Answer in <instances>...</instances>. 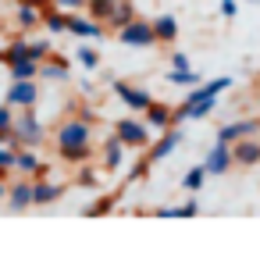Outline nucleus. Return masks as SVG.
<instances>
[{
    "mask_svg": "<svg viewBox=\"0 0 260 253\" xmlns=\"http://www.w3.org/2000/svg\"><path fill=\"white\" fill-rule=\"evenodd\" d=\"M228 150H232V168H253V164H260V139L256 136L235 139V143H228Z\"/></svg>",
    "mask_w": 260,
    "mask_h": 253,
    "instance_id": "nucleus-9",
    "label": "nucleus"
},
{
    "mask_svg": "<svg viewBox=\"0 0 260 253\" xmlns=\"http://www.w3.org/2000/svg\"><path fill=\"white\" fill-rule=\"evenodd\" d=\"M4 104H11L15 111L36 107L40 104V79H11V86L4 93Z\"/></svg>",
    "mask_w": 260,
    "mask_h": 253,
    "instance_id": "nucleus-5",
    "label": "nucleus"
},
{
    "mask_svg": "<svg viewBox=\"0 0 260 253\" xmlns=\"http://www.w3.org/2000/svg\"><path fill=\"white\" fill-rule=\"evenodd\" d=\"M8 72H11V79H36V75H40V61H32V57H18V61L8 65Z\"/></svg>",
    "mask_w": 260,
    "mask_h": 253,
    "instance_id": "nucleus-22",
    "label": "nucleus"
},
{
    "mask_svg": "<svg viewBox=\"0 0 260 253\" xmlns=\"http://www.w3.org/2000/svg\"><path fill=\"white\" fill-rule=\"evenodd\" d=\"M75 61H79L86 72H100V54H96V47H89L86 40H82V47L75 50Z\"/></svg>",
    "mask_w": 260,
    "mask_h": 253,
    "instance_id": "nucleus-24",
    "label": "nucleus"
},
{
    "mask_svg": "<svg viewBox=\"0 0 260 253\" xmlns=\"http://www.w3.org/2000/svg\"><path fill=\"white\" fill-rule=\"evenodd\" d=\"M114 136L125 143V150H146L150 146V125L139 118H121L114 121Z\"/></svg>",
    "mask_w": 260,
    "mask_h": 253,
    "instance_id": "nucleus-3",
    "label": "nucleus"
},
{
    "mask_svg": "<svg viewBox=\"0 0 260 253\" xmlns=\"http://www.w3.org/2000/svg\"><path fill=\"white\" fill-rule=\"evenodd\" d=\"M79 185H96V175H93L89 168H82V171H79Z\"/></svg>",
    "mask_w": 260,
    "mask_h": 253,
    "instance_id": "nucleus-37",
    "label": "nucleus"
},
{
    "mask_svg": "<svg viewBox=\"0 0 260 253\" xmlns=\"http://www.w3.org/2000/svg\"><path fill=\"white\" fill-rule=\"evenodd\" d=\"M61 196H64V185H61V182H50L47 175L32 178V207H50V203H57Z\"/></svg>",
    "mask_w": 260,
    "mask_h": 253,
    "instance_id": "nucleus-13",
    "label": "nucleus"
},
{
    "mask_svg": "<svg viewBox=\"0 0 260 253\" xmlns=\"http://www.w3.org/2000/svg\"><path fill=\"white\" fill-rule=\"evenodd\" d=\"M132 18H136V4H132V0H114V8H111V15H107L104 25H107L111 33H118V29H121L125 22H132Z\"/></svg>",
    "mask_w": 260,
    "mask_h": 253,
    "instance_id": "nucleus-20",
    "label": "nucleus"
},
{
    "mask_svg": "<svg viewBox=\"0 0 260 253\" xmlns=\"http://www.w3.org/2000/svg\"><path fill=\"white\" fill-rule=\"evenodd\" d=\"M111 8H114V0H86V4H82V11L89 18H96V22H107Z\"/></svg>",
    "mask_w": 260,
    "mask_h": 253,
    "instance_id": "nucleus-25",
    "label": "nucleus"
},
{
    "mask_svg": "<svg viewBox=\"0 0 260 253\" xmlns=\"http://www.w3.org/2000/svg\"><path fill=\"white\" fill-rule=\"evenodd\" d=\"M196 214H200V203H196V200H185V203L178 207V217H196Z\"/></svg>",
    "mask_w": 260,
    "mask_h": 253,
    "instance_id": "nucleus-34",
    "label": "nucleus"
},
{
    "mask_svg": "<svg viewBox=\"0 0 260 253\" xmlns=\"http://www.w3.org/2000/svg\"><path fill=\"white\" fill-rule=\"evenodd\" d=\"M11 132H15L18 146H43V139H47V129H43L36 107H22V111H15Z\"/></svg>",
    "mask_w": 260,
    "mask_h": 253,
    "instance_id": "nucleus-2",
    "label": "nucleus"
},
{
    "mask_svg": "<svg viewBox=\"0 0 260 253\" xmlns=\"http://www.w3.org/2000/svg\"><path fill=\"white\" fill-rule=\"evenodd\" d=\"M221 18H239V0H221Z\"/></svg>",
    "mask_w": 260,
    "mask_h": 253,
    "instance_id": "nucleus-32",
    "label": "nucleus"
},
{
    "mask_svg": "<svg viewBox=\"0 0 260 253\" xmlns=\"http://www.w3.org/2000/svg\"><path fill=\"white\" fill-rule=\"evenodd\" d=\"M15 25L22 33L40 29V4H36V0H18V4H15Z\"/></svg>",
    "mask_w": 260,
    "mask_h": 253,
    "instance_id": "nucleus-17",
    "label": "nucleus"
},
{
    "mask_svg": "<svg viewBox=\"0 0 260 253\" xmlns=\"http://www.w3.org/2000/svg\"><path fill=\"white\" fill-rule=\"evenodd\" d=\"M150 29H153V40L157 43H175L178 40V18L175 15H157L150 22Z\"/></svg>",
    "mask_w": 260,
    "mask_h": 253,
    "instance_id": "nucleus-19",
    "label": "nucleus"
},
{
    "mask_svg": "<svg viewBox=\"0 0 260 253\" xmlns=\"http://www.w3.org/2000/svg\"><path fill=\"white\" fill-rule=\"evenodd\" d=\"M18 57H29V36H25V33L11 36V43L0 50V61H4V65H11V61H18Z\"/></svg>",
    "mask_w": 260,
    "mask_h": 253,
    "instance_id": "nucleus-21",
    "label": "nucleus"
},
{
    "mask_svg": "<svg viewBox=\"0 0 260 253\" xmlns=\"http://www.w3.org/2000/svg\"><path fill=\"white\" fill-rule=\"evenodd\" d=\"M36 79H43V82H72V65H68V57L50 54L47 61H40V75H36Z\"/></svg>",
    "mask_w": 260,
    "mask_h": 253,
    "instance_id": "nucleus-14",
    "label": "nucleus"
},
{
    "mask_svg": "<svg viewBox=\"0 0 260 253\" xmlns=\"http://www.w3.org/2000/svg\"><path fill=\"white\" fill-rule=\"evenodd\" d=\"M111 89H114V97H118L128 111H136V114H143V111L153 104V93H150V89H143V86H132V82L111 79Z\"/></svg>",
    "mask_w": 260,
    "mask_h": 253,
    "instance_id": "nucleus-7",
    "label": "nucleus"
},
{
    "mask_svg": "<svg viewBox=\"0 0 260 253\" xmlns=\"http://www.w3.org/2000/svg\"><path fill=\"white\" fill-rule=\"evenodd\" d=\"M4 200H8V207H11L15 214H22V210H29V207H32V178H29V175H22V178H15V182L8 185V193H4Z\"/></svg>",
    "mask_w": 260,
    "mask_h": 253,
    "instance_id": "nucleus-11",
    "label": "nucleus"
},
{
    "mask_svg": "<svg viewBox=\"0 0 260 253\" xmlns=\"http://www.w3.org/2000/svg\"><path fill=\"white\" fill-rule=\"evenodd\" d=\"M54 8H61V11H82V4L86 0H50Z\"/></svg>",
    "mask_w": 260,
    "mask_h": 253,
    "instance_id": "nucleus-33",
    "label": "nucleus"
},
{
    "mask_svg": "<svg viewBox=\"0 0 260 253\" xmlns=\"http://www.w3.org/2000/svg\"><path fill=\"white\" fill-rule=\"evenodd\" d=\"M182 139H185V136H182V129H178V125L164 129V132H160V139L153 143V150H146V164H160V161H168V157L182 146Z\"/></svg>",
    "mask_w": 260,
    "mask_h": 253,
    "instance_id": "nucleus-8",
    "label": "nucleus"
},
{
    "mask_svg": "<svg viewBox=\"0 0 260 253\" xmlns=\"http://www.w3.org/2000/svg\"><path fill=\"white\" fill-rule=\"evenodd\" d=\"M11 121H15V107L11 104H0V132H8Z\"/></svg>",
    "mask_w": 260,
    "mask_h": 253,
    "instance_id": "nucleus-30",
    "label": "nucleus"
},
{
    "mask_svg": "<svg viewBox=\"0 0 260 253\" xmlns=\"http://www.w3.org/2000/svg\"><path fill=\"white\" fill-rule=\"evenodd\" d=\"M79 118H82V121H89V125H93V121H96V111H93V107H89V104H82V107H79Z\"/></svg>",
    "mask_w": 260,
    "mask_h": 253,
    "instance_id": "nucleus-36",
    "label": "nucleus"
},
{
    "mask_svg": "<svg viewBox=\"0 0 260 253\" xmlns=\"http://www.w3.org/2000/svg\"><path fill=\"white\" fill-rule=\"evenodd\" d=\"M171 68H192V61H189V54H182V50H175V54H171Z\"/></svg>",
    "mask_w": 260,
    "mask_h": 253,
    "instance_id": "nucleus-35",
    "label": "nucleus"
},
{
    "mask_svg": "<svg viewBox=\"0 0 260 253\" xmlns=\"http://www.w3.org/2000/svg\"><path fill=\"white\" fill-rule=\"evenodd\" d=\"M15 171L18 175H29V178H40V175H47V164L40 161L36 146H18L15 150Z\"/></svg>",
    "mask_w": 260,
    "mask_h": 253,
    "instance_id": "nucleus-12",
    "label": "nucleus"
},
{
    "mask_svg": "<svg viewBox=\"0 0 260 253\" xmlns=\"http://www.w3.org/2000/svg\"><path fill=\"white\" fill-rule=\"evenodd\" d=\"M100 157H104V168H107V171H118V168L125 164V143L111 132V136L104 139V146H100Z\"/></svg>",
    "mask_w": 260,
    "mask_h": 253,
    "instance_id": "nucleus-18",
    "label": "nucleus"
},
{
    "mask_svg": "<svg viewBox=\"0 0 260 253\" xmlns=\"http://www.w3.org/2000/svg\"><path fill=\"white\" fill-rule=\"evenodd\" d=\"M64 33H72V36H79V40H86V43H100V40H107V25L96 22V18H89V15H79V11H68V25H64Z\"/></svg>",
    "mask_w": 260,
    "mask_h": 253,
    "instance_id": "nucleus-4",
    "label": "nucleus"
},
{
    "mask_svg": "<svg viewBox=\"0 0 260 253\" xmlns=\"http://www.w3.org/2000/svg\"><path fill=\"white\" fill-rule=\"evenodd\" d=\"M111 207H114V196H100V200H96V203H89L82 214H86V217H104Z\"/></svg>",
    "mask_w": 260,
    "mask_h": 253,
    "instance_id": "nucleus-28",
    "label": "nucleus"
},
{
    "mask_svg": "<svg viewBox=\"0 0 260 253\" xmlns=\"http://www.w3.org/2000/svg\"><path fill=\"white\" fill-rule=\"evenodd\" d=\"M143 121H146L150 129L164 132V129H171V125H175V107H168V104L153 100V104H150V107L143 111Z\"/></svg>",
    "mask_w": 260,
    "mask_h": 253,
    "instance_id": "nucleus-16",
    "label": "nucleus"
},
{
    "mask_svg": "<svg viewBox=\"0 0 260 253\" xmlns=\"http://www.w3.org/2000/svg\"><path fill=\"white\" fill-rule=\"evenodd\" d=\"M0 171H15V150L11 146H4V143H0Z\"/></svg>",
    "mask_w": 260,
    "mask_h": 253,
    "instance_id": "nucleus-29",
    "label": "nucleus"
},
{
    "mask_svg": "<svg viewBox=\"0 0 260 253\" xmlns=\"http://www.w3.org/2000/svg\"><path fill=\"white\" fill-rule=\"evenodd\" d=\"M50 54H54V43H50V36L29 40V57H32V61H47Z\"/></svg>",
    "mask_w": 260,
    "mask_h": 253,
    "instance_id": "nucleus-26",
    "label": "nucleus"
},
{
    "mask_svg": "<svg viewBox=\"0 0 260 253\" xmlns=\"http://www.w3.org/2000/svg\"><path fill=\"white\" fill-rule=\"evenodd\" d=\"M153 217H178V207H157Z\"/></svg>",
    "mask_w": 260,
    "mask_h": 253,
    "instance_id": "nucleus-38",
    "label": "nucleus"
},
{
    "mask_svg": "<svg viewBox=\"0 0 260 253\" xmlns=\"http://www.w3.org/2000/svg\"><path fill=\"white\" fill-rule=\"evenodd\" d=\"M4 193H8V171H0V200H4Z\"/></svg>",
    "mask_w": 260,
    "mask_h": 253,
    "instance_id": "nucleus-39",
    "label": "nucleus"
},
{
    "mask_svg": "<svg viewBox=\"0 0 260 253\" xmlns=\"http://www.w3.org/2000/svg\"><path fill=\"white\" fill-rule=\"evenodd\" d=\"M203 171H207V178H210V175L217 178V175H228V171H232V150H228V143L217 139V143L207 150V157H203Z\"/></svg>",
    "mask_w": 260,
    "mask_h": 253,
    "instance_id": "nucleus-10",
    "label": "nucleus"
},
{
    "mask_svg": "<svg viewBox=\"0 0 260 253\" xmlns=\"http://www.w3.org/2000/svg\"><path fill=\"white\" fill-rule=\"evenodd\" d=\"M146 168H150V164H146V157H143V161H136V164L128 168V175H125V182H139V178L146 175Z\"/></svg>",
    "mask_w": 260,
    "mask_h": 253,
    "instance_id": "nucleus-31",
    "label": "nucleus"
},
{
    "mask_svg": "<svg viewBox=\"0 0 260 253\" xmlns=\"http://www.w3.org/2000/svg\"><path fill=\"white\" fill-rule=\"evenodd\" d=\"M114 36H118V43H125V47H136V50H143V47H153V43H157V40H153V29H150V22H146V18H139V15H136L132 22H125V25H121Z\"/></svg>",
    "mask_w": 260,
    "mask_h": 253,
    "instance_id": "nucleus-6",
    "label": "nucleus"
},
{
    "mask_svg": "<svg viewBox=\"0 0 260 253\" xmlns=\"http://www.w3.org/2000/svg\"><path fill=\"white\" fill-rule=\"evenodd\" d=\"M168 82H171V86L189 89V86H196V82H203V79H200V72H196V68H171V72H168Z\"/></svg>",
    "mask_w": 260,
    "mask_h": 253,
    "instance_id": "nucleus-23",
    "label": "nucleus"
},
{
    "mask_svg": "<svg viewBox=\"0 0 260 253\" xmlns=\"http://www.w3.org/2000/svg\"><path fill=\"white\" fill-rule=\"evenodd\" d=\"M203 182H207V171H203V164H196V168H189V171L182 175V185H185L189 193H200V189H203Z\"/></svg>",
    "mask_w": 260,
    "mask_h": 253,
    "instance_id": "nucleus-27",
    "label": "nucleus"
},
{
    "mask_svg": "<svg viewBox=\"0 0 260 253\" xmlns=\"http://www.w3.org/2000/svg\"><path fill=\"white\" fill-rule=\"evenodd\" d=\"M246 136H260V118H242V121H228V125L217 129L221 143H235V139H246Z\"/></svg>",
    "mask_w": 260,
    "mask_h": 253,
    "instance_id": "nucleus-15",
    "label": "nucleus"
},
{
    "mask_svg": "<svg viewBox=\"0 0 260 253\" xmlns=\"http://www.w3.org/2000/svg\"><path fill=\"white\" fill-rule=\"evenodd\" d=\"M54 146H57V157L61 161H68V164H86V161H93V125L89 121H82L79 114H72V118H64L61 125H57V132H54Z\"/></svg>",
    "mask_w": 260,
    "mask_h": 253,
    "instance_id": "nucleus-1",
    "label": "nucleus"
}]
</instances>
